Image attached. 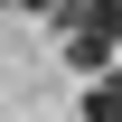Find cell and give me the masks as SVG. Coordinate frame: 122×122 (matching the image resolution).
I'll return each instance as SVG.
<instances>
[{
	"label": "cell",
	"mask_w": 122,
	"mask_h": 122,
	"mask_svg": "<svg viewBox=\"0 0 122 122\" xmlns=\"http://www.w3.org/2000/svg\"><path fill=\"white\" fill-rule=\"evenodd\" d=\"M66 66L94 85V75H113V47H103V38H66Z\"/></svg>",
	"instance_id": "cell-1"
},
{
	"label": "cell",
	"mask_w": 122,
	"mask_h": 122,
	"mask_svg": "<svg viewBox=\"0 0 122 122\" xmlns=\"http://www.w3.org/2000/svg\"><path fill=\"white\" fill-rule=\"evenodd\" d=\"M85 122H122V75H94L85 85Z\"/></svg>",
	"instance_id": "cell-2"
},
{
	"label": "cell",
	"mask_w": 122,
	"mask_h": 122,
	"mask_svg": "<svg viewBox=\"0 0 122 122\" xmlns=\"http://www.w3.org/2000/svg\"><path fill=\"white\" fill-rule=\"evenodd\" d=\"M19 10H47V19H66V10H75V0H19Z\"/></svg>",
	"instance_id": "cell-3"
},
{
	"label": "cell",
	"mask_w": 122,
	"mask_h": 122,
	"mask_svg": "<svg viewBox=\"0 0 122 122\" xmlns=\"http://www.w3.org/2000/svg\"><path fill=\"white\" fill-rule=\"evenodd\" d=\"M113 47H122V38H113Z\"/></svg>",
	"instance_id": "cell-4"
}]
</instances>
